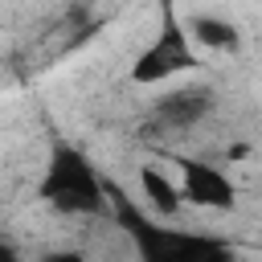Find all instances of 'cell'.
Returning <instances> with one entry per match:
<instances>
[{"label": "cell", "mask_w": 262, "mask_h": 262, "mask_svg": "<svg viewBox=\"0 0 262 262\" xmlns=\"http://www.w3.org/2000/svg\"><path fill=\"white\" fill-rule=\"evenodd\" d=\"M41 196L66 213V217H94L102 209V180L94 172L90 160H82L70 143L53 147L49 164H45V180H41Z\"/></svg>", "instance_id": "1"}, {"label": "cell", "mask_w": 262, "mask_h": 262, "mask_svg": "<svg viewBox=\"0 0 262 262\" xmlns=\"http://www.w3.org/2000/svg\"><path fill=\"white\" fill-rule=\"evenodd\" d=\"M205 61H201V49L188 41V33H184V25H176V20H164L151 37H147V45L131 57V86H168V82H176V78H188L192 70H201Z\"/></svg>", "instance_id": "2"}, {"label": "cell", "mask_w": 262, "mask_h": 262, "mask_svg": "<svg viewBox=\"0 0 262 262\" xmlns=\"http://www.w3.org/2000/svg\"><path fill=\"white\" fill-rule=\"evenodd\" d=\"M176 164V180L184 192V205L196 213H233L237 209V180L225 164L205 160V156H172Z\"/></svg>", "instance_id": "3"}, {"label": "cell", "mask_w": 262, "mask_h": 262, "mask_svg": "<svg viewBox=\"0 0 262 262\" xmlns=\"http://www.w3.org/2000/svg\"><path fill=\"white\" fill-rule=\"evenodd\" d=\"M135 192H139V201L147 205V213L156 221H180L188 213L176 172H168L160 160H139L135 164Z\"/></svg>", "instance_id": "4"}, {"label": "cell", "mask_w": 262, "mask_h": 262, "mask_svg": "<svg viewBox=\"0 0 262 262\" xmlns=\"http://www.w3.org/2000/svg\"><path fill=\"white\" fill-rule=\"evenodd\" d=\"M184 33H188V41H192L196 49H205V53H229V49H237V25H233L225 12L201 8V12H192V16L184 20Z\"/></svg>", "instance_id": "5"}]
</instances>
